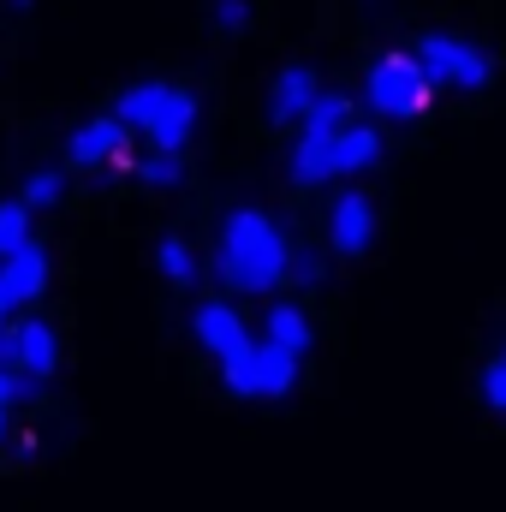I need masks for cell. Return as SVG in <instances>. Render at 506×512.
<instances>
[{
    "instance_id": "obj_1",
    "label": "cell",
    "mask_w": 506,
    "mask_h": 512,
    "mask_svg": "<svg viewBox=\"0 0 506 512\" xmlns=\"http://www.w3.org/2000/svg\"><path fill=\"white\" fill-rule=\"evenodd\" d=\"M286 256L292 251H286L280 227H274L262 209H233L227 227H221V256H215V268H221V280L239 286V292H268V286L286 280Z\"/></svg>"
},
{
    "instance_id": "obj_2",
    "label": "cell",
    "mask_w": 506,
    "mask_h": 512,
    "mask_svg": "<svg viewBox=\"0 0 506 512\" xmlns=\"http://www.w3.org/2000/svg\"><path fill=\"white\" fill-rule=\"evenodd\" d=\"M114 120L149 131L155 149H173L179 155L191 126H197V96H185L173 84H131L126 96H120V108H114Z\"/></svg>"
},
{
    "instance_id": "obj_3",
    "label": "cell",
    "mask_w": 506,
    "mask_h": 512,
    "mask_svg": "<svg viewBox=\"0 0 506 512\" xmlns=\"http://www.w3.org/2000/svg\"><path fill=\"white\" fill-rule=\"evenodd\" d=\"M221 382L227 393H239V399H280V393H292L298 382V358L286 352V346H274V340H245V346H233L227 358H221Z\"/></svg>"
},
{
    "instance_id": "obj_4",
    "label": "cell",
    "mask_w": 506,
    "mask_h": 512,
    "mask_svg": "<svg viewBox=\"0 0 506 512\" xmlns=\"http://www.w3.org/2000/svg\"><path fill=\"white\" fill-rule=\"evenodd\" d=\"M364 96H370V108L387 114V120H417V114L435 102V84H429V72H423L411 54H387V60L370 66Z\"/></svg>"
},
{
    "instance_id": "obj_5",
    "label": "cell",
    "mask_w": 506,
    "mask_h": 512,
    "mask_svg": "<svg viewBox=\"0 0 506 512\" xmlns=\"http://www.w3.org/2000/svg\"><path fill=\"white\" fill-rule=\"evenodd\" d=\"M417 66L429 72V84H453V90H483L495 78V60L465 36H423Z\"/></svg>"
},
{
    "instance_id": "obj_6",
    "label": "cell",
    "mask_w": 506,
    "mask_h": 512,
    "mask_svg": "<svg viewBox=\"0 0 506 512\" xmlns=\"http://www.w3.org/2000/svg\"><path fill=\"white\" fill-rule=\"evenodd\" d=\"M42 286H48V256L36 251V245H18L12 256H0V310L6 316L18 304L42 298Z\"/></svg>"
},
{
    "instance_id": "obj_7",
    "label": "cell",
    "mask_w": 506,
    "mask_h": 512,
    "mask_svg": "<svg viewBox=\"0 0 506 512\" xmlns=\"http://www.w3.org/2000/svg\"><path fill=\"white\" fill-rule=\"evenodd\" d=\"M54 364H60V346H54V328L48 322H12V370H24V376H36V382H48L54 376Z\"/></svg>"
},
{
    "instance_id": "obj_8",
    "label": "cell",
    "mask_w": 506,
    "mask_h": 512,
    "mask_svg": "<svg viewBox=\"0 0 506 512\" xmlns=\"http://www.w3.org/2000/svg\"><path fill=\"white\" fill-rule=\"evenodd\" d=\"M328 233H334V251L340 256L370 251V239H376V209H370V197H364V191H346V197L334 203Z\"/></svg>"
},
{
    "instance_id": "obj_9",
    "label": "cell",
    "mask_w": 506,
    "mask_h": 512,
    "mask_svg": "<svg viewBox=\"0 0 506 512\" xmlns=\"http://www.w3.org/2000/svg\"><path fill=\"white\" fill-rule=\"evenodd\" d=\"M316 96H322L316 72H310V66H286V72L274 78L268 120H274V126H292V120H304V114H310V102H316Z\"/></svg>"
},
{
    "instance_id": "obj_10",
    "label": "cell",
    "mask_w": 506,
    "mask_h": 512,
    "mask_svg": "<svg viewBox=\"0 0 506 512\" xmlns=\"http://www.w3.org/2000/svg\"><path fill=\"white\" fill-rule=\"evenodd\" d=\"M191 334H197V346H203V352H215V358H227L233 346H245V340H251V334H245V316H239L233 304H197Z\"/></svg>"
},
{
    "instance_id": "obj_11",
    "label": "cell",
    "mask_w": 506,
    "mask_h": 512,
    "mask_svg": "<svg viewBox=\"0 0 506 512\" xmlns=\"http://www.w3.org/2000/svg\"><path fill=\"white\" fill-rule=\"evenodd\" d=\"M126 131L114 114L108 120H90V126L72 131V143H66V155L78 161V167H96V161H126Z\"/></svg>"
},
{
    "instance_id": "obj_12",
    "label": "cell",
    "mask_w": 506,
    "mask_h": 512,
    "mask_svg": "<svg viewBox=\"0 0 506 512\" xmlns=\"http://www.w3.org/2000/svg\"><path fill=\"white\" fill-rule=\"evenodd\" d=\"M292 179H298V185L334 179V131H322V126L298 131V143H292Z\"/></svg>"
},
{
    "instance_id": "obj_13",
    "label": "cell",
    "mask_w": 506,
    "mask_h": 512,
    "mask_svg": "<svg viewBox=\"0 0 506 512\" xmlns=\"http://www.w3.org/2000/svg\"><path fill=\"white\" fill-rule=\"evenodd\" d=\"M376 155H381V137L370 126H340L334 131V179L376 167Z\"/></svg>"
},
{
    "instance_id": "obj_14",
    "label": "cell",
    "mask_w": 506,
    "mask_h": 512,
    "mask_svg": "<svg viewBox=\"0 0 506 512\" xmlns=\"http://www.w3.org/2000/svg\"><path fill=\"white\" fill-rule=\"evenodd\" d=\"M268 340L286 346L292 358H304V352H310V316H304L298 304H274V310H268Z\"/></svg>"
},
{
    "instance_id": "obj_15",
    "label": "cell",
    "mask_w": 506,
    "mask_h": 512,
    "mask_svg": "<svg viewBox=\"0 0 506 512\" xmlns=\"http://www.w3.org/2000/svg\"><path fill=\"white\" fill-rule=\"evenodd\" d=\"M155 262H161V274H167L173 286H191V280H197V256H191V245H185V239H161Z\"/></svg>"
},
{
    "instance_id": "obj_16",
    "label": "cell",
    "mask_w": 506,
    "mask_h": 512,
    "mask_svg": "<svg viewBox=\"0 0 506 512\" xmlns=\"http://www.w3.org/2000/svg\"><path fill=\"white\" fill-rule=\"evenodd\" d=\"M30 245V209L24 203H0V256Z\"/></svg>"
},
{
    "instance_id": "obj_17",
    "label": "cell",
    "mask_w": 506,
    "mask_h": 512,
    "mask_svg": "<svg viewBox=\"0 0 506 512\" xmlns=\"http://www.w3.org/2000/svg\"><path fill=\"white\" fill-rule=\"evenodd\" d=\"M60 197H66V179H60V173H30V185H24L18 203H24V209H54Z\"/></svg>"
},
{
    "instance_id": "obj_18",
    "label": "cell",
    "mask_w": 506,
    "mask_h": 512,
    "mask_svg": "<svg viewBox=\"0 0 506 512\" xmlns=\"http://www.w3.org/2000/svg\"><path fill=\"white\" fill-rule=\"evenodd\" d=\"M137 173H143L149 185H179V173H185V167H179V155H173V149H155V155H143V167H137Z\"/></svg>"
},
{
    "instance_id": "obj_19",
    "label": "cell",
    "mask_w": 506,
    "mask_h": 512,
    "mask_svg": "<svg viewBox=\"0 0 506 512\" xmlns=\"http://www.w3.org/2000/svg\"><path fill=\"white\" fill-rule=\"evenodd\" d=\"M286 274H292L298 286H316V280H322V256L316 251H292L286 256Z\"/></svg>"
},
{
    "instance_id": "obj_20",
    "label": "cell",
    "mask_w": 506,
    "mask_h": 512,
    "mask_svg": "<svg viewBox=\"0 0 506 512\" xmlns=\"http://www.w3.org/2000/svg\"><path fill=\"white\" fill-rule=\"evenodd\" d=\"M483 399H489L495 411H506V352L489 364V370H483Z\"/></svg>"
},
{
    "instance_id": "obj_21",
    "label": "cell",
    "mask_w": 506,
    "mask_h": 512,
    "mask_svg": "<svg viewBox=\"0 0 506 512\" xmlns=\"http://www.w3.org/2000/svg\"><path fill=\"white\" fill-rule=\"evenodd\" d=\"M215 18H221V30H245L251 6H245V0H215Z\"/></svg>"
},
{
    "instance_id": "obj_22",
    "label": "cell",
    "mask_w": 506,
    "mask_h": 512,
    "mask_svg": "<svg viewBox=\"0 0 506 512\" xmlns=\"http://www.w3.org/2000/svg\"><path fill=\"white\" fill-rule=\"evenodd\" d=\"M6 405H12V370H0V417H6Z\"/></svg>"
},
{
    "instance_id": "obj_23",
    "label": "cell",
    "mask_w": 506,
    "mask_h": 512,
    "mask_svg": "<svg viewBox=\"0 0 506 512\" xmlns=\"http://www.w3.org/2000/svg\"><path fill=\"white\" fill-rule=\"evenodd\" d=\"M6 328H12V322H6V310H0V334H6Z\"/></svg>"
},
{
    "instance_id": "obj_24",
    "label": "cell",
    "mask_w": 506,
    "mask_h": 512,
    "mask_svg": "<svg viewBox=\"0 0 506 512\" xmlns=\"http://www.w3.org/2000/svg\"><path fill=\"white\" fill-rule=\"evenodd\" d=\"M12 6H30V0H12Z\"/></svg>"
},
{
    "instance_id": "obj_25",
    "label": "cell",
    "mask_w": 506,
    "mask_h": 512,
    "mask_svg": "<svg viewBox=\"0 0 506 512\" xmlns=\"http://www.w3.org/2000/svg\"><path fill=\"white\" fill-rule=\"evenodd\" d=\"M0 435H6V417H0Z\"/></svg>"
}]
</instances>
